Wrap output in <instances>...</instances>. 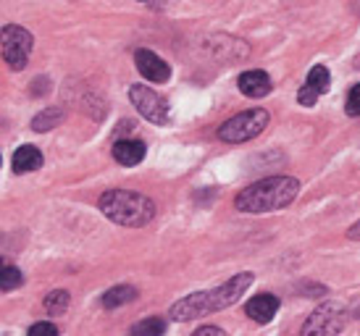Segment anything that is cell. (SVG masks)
Listing matches in <instances>:
<instances>
[{"label":"cell","instance_id":"cell-21","mask_svg":"<svg viewBox=\"0 0 360 336\" xmlns=\"http://www.w3.org/2000/svg\"><path fill=\"white\" fill-rule=\"evenodd\" d=\"M319 98H321L319 92H316L313 87H308V84H305V87H302L300 92H297V100H300V105H305V108H313Z\"/></svg>","mask_w":360,"mask_h":336},{"label":"cell","instance_id":"cell-1","mask_svg":"<svg viewBox=\"0 0 360 336\" xmlns=\"http://www.w3.org/2000/svg\"><path fill=\"white\" fill-rule=\"evenodd\" d=\"M252 284V273L245 271V273H237L231 276L226 284H221L216 289H208V292H195V295H187L184 299L174 302L169 310V316L174 321H195V318L210 316V313H219L224 307H231L237 299H240Z\"/></svg>","mask_w":360,"mask_h":336},{"label":"cell","instance_id":"cell-20","mask_svg":"<svg viewBox=\"0 0 360 336\" xmlns=\"http://www.w3.org/2000/svg\"><path fill=\"white\" fill-rule=\"evenodd\" d=\"M27 336H58V328H56V323H51V321H40V323H34V326L30 328Z\"/></svg>","mask_w":360,"mask_h":336},{"label":"cell","instance_id":"cell-23","mask_svg":"<svg viewBox=\"0 0 360 336\" xmlns=\"http://www.w3.org/2000/svg\"><path fill=\"white\" fill-rule=\"evenodd\" d=\"M347 237H350V239H360V221H358V224H352L350 231H347Z\"/></svg>","mask_w":360,"mask_h":336},{"label":"cell","instance_id":"cell-10","mask_svg":"<svg viewBox=\"0 0 360 336\" xmlns=\"http://www.w3.org/2000/svg\"><path fill=\"white\" fill-rule=\"evenodd\" d=\"M240 89H242V95H248V98H266L271 92V77L266 74V71H258V69H252V71H245L240 77Z\"/></svg>","mask_w":360,"mask_h":336},{"label":"cell","instance_id":"cell-15","mask_svg":"<svg viewBox=\"0 0 360 336\" xmlns=\"http://www.w3.org/2000/svg\"><path fill=\"white\" fill-rule=\"evenodd\" d=\"M308 87H313L319 95H323V92H329L331 87V74L326 66H313V69L308 71V82H305Z\"/></svg>","mask_w":360,"mask_h":336},{"label":"cell","instance_id":"cell-3","mask_svg":"<svg viewBox=\"0 0 360 336\" xmlns=\"http://www.w3.org/2000/svg\"><path fill=\"white\" fill-rule=\"evenodd\" d=\"M98 205H101L103 216L119 226H145L155 218V202L140 192H129V189L103 192Z\"/></svg>","mask_w":360,"mask_h":336},{"label":"cell","instance_id":"cell-6","mask_svg":"<svg viewBox=\"0 0 360 336\" xmlns=\"http://www.w3.org/2000/svg\"><path fill=\"white\" fill-rule=\"evenodd\" d=\"M345 328V307L340 302H323L305 321L300 336H340Z\"/></svg>","mask_w":360,"mask_h":336},{"label":"cell","instance_id":"cell-5","mask_svg":"<svg viewBox=\"0 0 360 336\" xmlns=\"http://www.w3.org/2000/svg\"><path fill=\"white\" fill-rule=\"evenodd\" d=\"M32 48H34V40H32V34L24 27L11 24V27L0 30V50H3V58H6L11 69H24L32 56Z\"/></svg>","mask_w":360,"mask_h":336},{"label":"cell","instance_id":"cell-19","mask_svg":"<svg viewBox=\"0 0 360 336\" xmlns=\"http://www.w3.org/2000/svg\"><path fill=\"white\" fill-rule=\"evenodd\" d=\"M345 110H347V116H352V119H360V84H355V87L347 92Z\"/></svg>","mask_w":360,"mask_h":336},{"label":"cell","instance_id":"cell-22","mask_svg":"<svg viewBox=\"0 0 360 336\" xmlns=\"http://www.w3.org/2000/svg\"><path fill=\"white\" fill-rule=\"evenodd\" d=\"M192 336H226V334H224L219 326H202V328H198Z\"/></svg>","mask_w":360,"mask_h":336},{"label":"cell","instance_id":"cell-16","mask_svg":"<svg viewBox=\"0 0 360 336\" xmlns=\"http://www.w3.org/2000/svg\"><path fill=\"white\" fill-rule=\"evenodd\" d=\"M21 281H24V276H21L19 268L8 266V263L0 257V289H3V292H11V289L21 287Z\"/></svg>","mask_w":360,"mask_h":336},{"label":"cell","instance_id":"cell-14","mask_svg":"<svg viewBox=\"0 0 360 336\" xmlns=\"http://www.w3.org/2000/svg\"><path fill=\"white\" fill-rule=\"evenodd\" d=\"M163 334H166V321L158 316L145 318V321L131 326V336H163Z\"/></svg>","mask_w":360,"mask_h":336},{"label":"cell","instance_id":"cell-8","mask_svg":"<svg viewBox=\"0 0 360 336\" xmlns=\"http://www.w3.org/2000/svg\"><path fill=\"white\" fill-rule=\"evenodd\" d=\"M134 63H137V71H140L148 82H153V84L169 82V77H171L169 63L160 58V56H155L153 50H137V53H134Z\"/></svg>","mask_w":360,"mask_h":336},{"label":"cell","instance_id":"cell-2","mask_svg":"<svg viewBox=\"0 0 360 336\" xmlns=\"http://www.w3.org/2000/svg\"><path fill=\"white\" fill-rule=\"evenodd\" d=\"M297 195H300V181L295 176H269L242 189L234 205L242 213H274L287 208Z\"/></svg>","mask_w":360,"mask_h":336},{"label":"cell","instance_id":"cell-12","mask_svg":"<svg viewBox=\"0 0 360 336\" xmlns=\"http://www.w3.org/2000/svg\"><path fill=\"white\" fill-rule=\"evenodd\" d=\"M11 166H13L16 174H30V171H37V168L42 166V153L37 148H32V145H21V148L13 153Z\"/></svg>","mask_w":360,"mask_h":336},{"label":"cell","instance_id":"cell-18","mask_svg":"<svg viewBox=\"0 0 360 336\" xmlns=\"http://www.w3.org/2000/svg\"><path fill=\"white\" fill-rule=\"evenodd\" d=\"M69 292H63V289H56L51 295L45 297V310L51 313V316H60L66 307H69Z\"/></svg>","mask_w":360,"mask_h":336},{"label":"cell","instance_id":"cell-13","mask_svg":"<svg viewBox=\"0 0 360 336\" xmlns=\"http://www.w3.org/2000/svg\"><path fill=\"white\" fill-rule=\"evenodd\" d=\"M134 297H137V289L134 287H113L103 295V307L113 310V307H121L127 305V302H134Z\"/></svg>","mask_w":360,"mask_h":336},{"label":"cell","instance_id":"cell-4","mask_svg":"<svg viewBox=\"0 0 360 336\" xmlns=\"http://www.w3.org/2000/svg\"><path fill=\"white\" fill-rule=\"evenodd\" d=\"M266 127H269V110L252 108L245 110V113H237L234 119L224 121L219 129V137L229 145H240V142L255 139Z\"/></svg>","mask_w":360,"mask_h":336},{"label":"cell","instance_id":"cell-9","mask_svg":"<svg viewBox=\"0 0 360 336\" xmlns=\"http://www.w3.org/2000/svg\"><path fill=\"white\" fill-rule=\"evenodd\" d=\"M276 310H279V297L276 295H269V292H263V295H255L245 305V313L255 321V323H269V321H274V316H276Z\"/></svg>","mask_w":360,"mask_h":336},{"label":"cell","instance_id":"cell-24","mask_svg":"<svg viewBox=\"0 0 360 336\" xmlns=\"http://www.w3.org/2000/svg\"><path fill=\"white\" fill-rule=\"evenodd\" d=\"M140 3H148V6H153V3H160V0H140Z\"/></svg>","mask_w":360,"mask_h":336},{"label":"cell","instance_id":"cell-7","mask_svg":"<svg viewBox=\"0 0 360 336\" xmlns=\"http://www.w3.org/2000/svg\"><path fill=\"white\" fill-rule=\"evenodd\" d=\"M129 100L134 103V108L140 110L142 119L153 121V124H158V127H163V124L171 121L169 103H166V98H160L155 89L145 87V84H134V87L129 89Z\"/></svg>","mask_w":360,"mask_h":336},{"label":"cell","instance_id":"cell-11","mask_svg":"<svg viewBox=\"0 0 360 336\" xmlns=\"http://www.w3.org/2000/svg\"><path fill=\"white\" fill-rule=\"evenodd\" d=\"M113 158L121 166H137L145 158V142H140V139H119L113 145Z\"/></svg>","mask_w":360,"mask_h":336},{"label":"cell","instance_id":"cell-17","mask_svg":"<svg viewBox=\"0 0 360 336\" xmlns=\"http://www.w3.org/2000/svg\"><path fill=\"white\" fill-rule=\"evenodd\" d=\"M60 121H63V110L48 108V110H42L40 116H34L32 129H37V131H48V129H53L56 124H60Z\"/></svg>","mask_w":360,"mask_h":336}]
</instances>
